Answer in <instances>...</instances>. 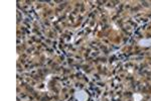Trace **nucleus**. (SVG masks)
Listing matches in <instances>:
<instances>
[{
  "label": "nucleus",
  "instance_id": "f03ea898",
  "mask_svg": "<svg viewBox=\"0 0 151 101\" xmlns=\"http://www.w3.org/2000/svg\"><path fill=\"white\" fill-rule=\"evenodd\" d=\"M138 45L140 47H144V48L151 47V39H141L138 41Z\"/></svg>",
  "mask_w": 151,
  "mask_h": 101
},
{
  "label": "nucleus",
  "instance_id": "f257e3e1",
  "mask_svg": "<svg viewBox=\"0 0 151 101\" xmlns=\"http://www.w3.org/2000/svg\"><path fill=\"white\" fill-rule=\"evenodd\" d=\"M75 98L77 101H87L89 99V94L85 90H79L76 91L75 93Z\"/></svg>",
  "mask_w": 151,
  "mask_h": 101
},
{
  "label": "nucleus",
  "instance_id": "7ed1b4c3",
  "mask_svg": "<svg viewBox=\"0 0 151 101\" xmlns=\"http://www.w3.org/2000/svg\"><path fill=\"white\" fill-rule=\"evenodd\" d=\"M133 99H134V101H142L143 96H142V94H140V93H134Z\"/></svg>",
  "mask_w": 151,
  "mask_h": 101
}]
</instances>
